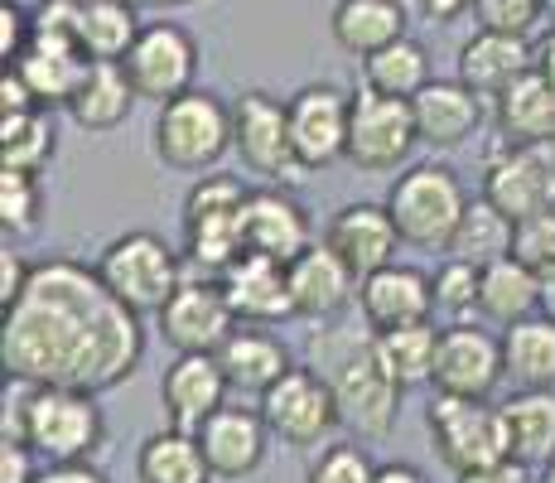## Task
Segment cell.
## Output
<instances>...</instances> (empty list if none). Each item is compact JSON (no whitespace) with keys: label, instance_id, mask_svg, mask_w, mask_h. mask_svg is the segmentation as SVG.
I'll list each match as a JSON object with an SVG mask.
<instances>
[{"label":"cell","instance_id":"6da1fadb","mask_svg":"<svg viewBox=\"0 0 555 483\" xmlns=\"http://www.w3.org/2000/svg\"><path fill=\"white\" fill-rule=\"evenodd\" d=\"M145 325L106 290L98 266L73 256L35 262L25 295L5 309L0 363L25 386L112 392L141 368Z\"/></svg>","mask_w":555,"mask_h":483},{"label":"cell","instance_id":"7a4b0ae2","mask_svg":"<svg viewBox=\"0 0 555 483\" xmlns=\"http://www.w3.org/2000/svg\"><path fill=\"white\" fill-rule=\"evenodd\" d=\"M309 368L334 386L338 416L358 440H387L397 431L405 386L382 368L372 329H344V325L314 329L309 334Z\"/></svg>","mask_w":555,"mask_h":483},{"label":"cell","instance_id":"3957f363","mask_svg":"<svg viewBox=\"0 0 555 483\" xmlns=\"http://www.w3.org/2000/svg\"><path fill=\"white\" fill-rule=\"evenodd\" d=\"M5 440H25L44 465H88L106 445V416L92 392L25 386V396L5 402Z\"/></svg>","mask_w":555,"mask_h":483},{"label":"cell","instance_id":"277c9868","mask_svg":"<svg viewBox=\"0 0 555 483\" xmlns=\"http://www.w3.org/2000/svg\"><path fill=\"white\" fill-rule=\"evenodd\" d=\"M468 203L474 199L464 193L459 175L450 165H435V160L430 165H411L387 189V213L397 223L401 242L421 246V252H450Z\"/></svg>","mask_w":555,"mask_h":483},{"label":"cell","instance_id":"5b68a950","mask_svg":"<svg viewBox=\"0 0 555 483\" xmlns=\"http://www.w3.org/2000/svg\"><path fill=\"white\" fill-rule=\"evenodd\" d=\"M98 276L126 309H135L145 319V315H159L175 300V290L184 285V262H179V252L159 232L135 228V232H121L102 252Z\"/></svg>","mask_w":555,"mask_h":483},{"label":"cell","instance_id":"8992f818","mask_svg":"<svg viewBox=\"0 0 555 483\" xmlns=\"http://www.w3.org/2000/svg\"><path fill=\"white\" fill-rule=\"evenodd\" d=\"M232 150V106L218 92H184L159 106L155 155L179 175H203Z\"/></svg>","mask_w":555,"mask_h":483},{"label":"cell","instance_id":"52a82bcc","mask_svg":"<svg viewBox=\"0 0 555 483\" xmlns=\"http://www.w3.org/2000/svg\"><path fill=\"white\" fill-rule=\"evenodd\" d=\"M425 425L435 435V449L440 459L454 469V479L474 474V469L503 465L512 459V440H507V421L503 406L493 402H474V396H444L435 392L430 411H425Z\"/></svg>","mask_w":555,"mask_h":483},{"label":"cell","instance_id":"ba28073f","mask_svg":"<svg viewBox=\"0 0 555 483\" xmlns=\"http://www.w3.org/2000/svg\"><path fill=\"white\" fill-rule=\"evenodd\" d=\"M256 411L266 416L271 435L291 449H314L334 435V425H344L334 402V386L319 378L314 368H291L271 392L256 402Z\"/></svg>","mask_w":555,"mask_h":483},{"label":"cell","instance_id":"9c48e42d","mask_svg":"<svg viewBox=\"0 0 555 483\" xmlns=\"http://www.w3.org/2000/svg\"><path fill=\"white\" fill-rule=\"evenodd\" d=\"M126 78L141 102H175V97L194 92V73H198V45L184 25L175 20H155L141 29V39L131 45V53L121 59Z\"/></svg>","mask_w":555,"mask_h":483},{"label":"cell","instance_id":"30bf717a","mask_svg":"<svg viewBox=\"0 0 555 483\" xmlns=\"http://www.w3.org/2000/svg\"><path fill=\"white\" fill-rule=\"evenodd\" d=\"M232 150L251 175L275 185H295L305 175L291 141V102H275L271 92H242V102L232 106Z\"/></svg>","mask_w":555,"mask_h":483},{"label":"cell","instance_id":"8fae6325","mask_svg":"<svg viewBox=\"0 0 555 483\" xmlns=\"http://www.w3.org/2000/svg\"><path fill=\"white\" fill-rule=\"evenodd\" d=\"M421 145L415 131V112L401 97H382L362 88L353 97V116H348V165L367 169V175H391L397 165L411 160Z\"/></svg>","mask_w":555,"mask_h":483},{"label":"cell","instance_id":"7c38bea8","mask_svg":"<svg viewBox=\"0 0 555 483\" xmlns=\"http://www.w3.org/2000/svg\"><path fill=\"white\" fill-rule=\"evenodd\" d=\"M503 378H507L503 334H493L483 325H468V319L440 329V353H435V378H430L435 392L488 402Z\"/></svg>","mask_w":555,"mask_h":483},{"label":"cell","instance_id":"4fadbf2b","mask_svg":"<svg viewBox=\"0 0 555 483\" xmlns=\"http://www.w3.org/2000/svg\"><path fill=\"white\" fill-rule=\"evenodd\" d=\"M483 199L512 223L555 213V169L541 145H498L483 165Z\"/></svg>","mask_w":555,"mask_h":483},{"label":"cell","instance_id":"5bb4252c","mask_svg":"<svg viewBox=\"0 0 555 483\" xmlns=\"http://www.w3.org/2000/svg\"><path fill=\"white\" fill-rule=\"evenodd\" d=\"M348 116L353 97L334 82H309L291 97V141L305 169H328L334 160H348Z\"/></svg>","mask_w":555,"mask_h":483},{"label":"cell","instance_id":"9a60e30c","mask_svg":"<svg viewBox=\"0 0 555 483\" xmlns=\"http://www.w3.org/2000/svg\"><path fill=\"white\" fill-rule=\"evenodd\" d=\"M155 319L175 353H218L242 325L218 281H184Z\"/></svg>","mask_w":555,"mask_h":483},{"label":"cell","instance_id":"2e32d148","mask_svg":"<svg viewBox=\"0 0 555 483\" xmlns=\"http://www.w3.org/2000/svg\"><path fill=\"white\" fill-rule=\"evenodd\" d=\"M358 309L362 325L372 334H387V329H405V325H430L435 315V281L421 266L391 262L382 271L362 276L358 281Z\"/></svg>","mask_w":555,"mask_h":483},{"label":"cell","instance_id":"e0dca14e","mask_svg":"<svg viewBox=\"0 0 555 483\" xmlns=\"http://www.w3.org/2000/svg\"><path fill=\"white\" fill-rule=\"evenodd\" d=\"M228 392L232 386H228L218 353H175V363L159 378V402H165L169 431L198 435V425L228 406Z\"/></svg>","mask_w":555,"mask_h":483},{"label":"cell","instance_id":"ac0fdd59","mask_svg":"<svg viewBox=\"0 0 555 483\" xmlns=\"http://www.w3.org/2000/svg\"><path fill=\"white\" fill-rule=\"evenodd\" d=\"M222 295H228L232 315L242 325H285L295 319V295H291V266L271 262V256L242 252L228 271L218 276Z\"/></svg>","mask_w":555,"mask_h":483},{"label":"cell","instance_id":"d6986e66","mask_svg":"<svg viewBox=\"0 0 555 483\" xmlns=\"http://www.w3.org/2000/svg\"><path fill=\"white\" fill-rule=\"evenodd\" d=\"M242 242L256 256H271V262L291 266L295 256H305L314 246V228H309V213L300 208L295 193L251 189L247 213H242Z\"/></svg>","mask_w":555,"mask_h":483},{"label":"cell","instance_id":"ffe728a7","mask_svg":"<svg viewBox=\"0 0 555 483\" xmlns=\"http://www.w3.org/2000/svg\"><path fill=\"white\" fill-rule=\"evenodd\" d=\"M198 445L212 479H247L261 469L266 445H271V425L251 406H222L198 425Z\"/></svg>","mask_w":555,"mask_h":483},{"label":"cell","instance_id":"44dd1931","mask_svg":"<svg viewBox=\"0 0 555 483\" xmlns=\"http://www.w3.org/2000/svg\"><path fill=\"white\" fill-rule=\"evenodd\" d=\"M324 242L344 256V266L362 281V276H372V271L397 262L401 232H397V223H391L387 203H348V208L334 213Z\"/></svg>","mask_w":555,"mask_h":483},{"label":"cell","instance_id":"7402d4cb","mask_svg":"<svg viewBox=\"0 0 555 483\" xmlns=\"http://www.w3.org/2000/svg\"><path fill=\"white\" fill-rule=\"evenodd\" d=\"M291 295L300 319H334L358 300V276L328 242H314L305 256L291 262Z\"/></svg>","mask_w":555,"mask_h":483},{"label":"cell","instance_id":"603a6c76","mask_svg":"<svg viewBox=\"0 0 555 483\" xmlns=\"http://www.w3.org/2000/svg\"><path fill=\"white\" fill-rule=\"evenodd\" d=\"M88 63L92 59L78 49V39L35 29L29 49L20 53V63H10V68L25 78V88L35 92L39 106H68L73 92H78V82H82V73H88Z\"/></svg>","mask_w":555,"mask_h":483},{"label":"cell","instance_id":"cb8c5ba5","mask_svg":"<svg viewBox=\"0 0 555 483\" xmlns=\"http://www.w3.org/2000/svg\"><path fill=\"white\" fill-rule=\"evenodd\" d=\"M531 68H537V49L517 35L478 29V35L459 49V82L478 97H503L512 82H521Z\"/></svg>","mask_w":555,"mask_h":483},{"label":"cell","instance_id":"d4e9b609","mask_svg":"<svg viewBox=\"0 0 555 483\" xmlns=\"http://www.w3.org/2000/svg\"><path fill=\"white\" fill-rule=\"evenodd\" d=\"M415 112V131H421V145L435 150H459L468 136L483 126V97L468 92L464 82H440L435 78L421 97H411Z\"/></svg>","mask_w":555,"mask_h":483},{"label":"cell","instance_id":"484cf974","mask_svg":"<svg viewBox=\"0 0 555 483\" xmlns=\"http://www.w3.org/2000/svg\"><path fill=\"white\" fill-rule=\"evenodd\" d=\"M218 363H222V372H228L232 392H247V396H266L285 372L295 368L291 348H285L275 334L256 329V325H247V329L237 325V334L218 348Z\"/></svg>","mask_w":555,"mask_h":483},{"label":"cell","instance_id":"4316f807","mask_svg":"<svg viewBox=\"0 0 555 483\" xmlns=\"http://www.w3.org/2000/svg\"><path fill=\"white\" fill-rule=\"evenodd\" d=\"M328 29H334V45L344 53L372 59V53L405 39V5L401 0H338Z\"/></svg>","mask_w":555,"mask_h":483},{"label":"cell","instance_id":"83f0119b","mask_svg":"<svg viewBox=\"0 0 555 483\" xmlns=\"http://www.w3.org/2000/svg\"><path fill=\"white\" fill-rule=\"evenodd\" d=\"M141 5H131V0H78L73 39L92 63H121L141 39Z\"/></svg>","mask_w":555,"mask_h":483},{"label":"cell","instance_id":"f1b7e54d","mask_svg":"<svg viewBox=\"0 0 555 483\" xmlns=\"http://www.w3.org/2000/svg\"><path fill=\"white\" fill-rule=\"evenodd\" d=\"M135 102H141V97H135L121 63H88V73H82L78 92H73V102H68V116L82 131L102 136V131H116V126L131 116Z\"/></svg>","mask_w":555,"mask_h":483},{"label":"cell","instance_id":"f546056e","mask_svg":"<svg viewBox=\"0 0 555 483\" xmlns=\"http://www.w3.org/2000/svg\"><path fill=\"white\" fill-rule=\"evenodd\" d=\"M498 131L507 145H546L555 141V88L537 68L498 97Z\"/></svg>","mask_w":555,"mask_h":483},{"label":"cell","instance_id":"4dcf8cb0","mask_svg":"<svg viewBox=\"0 0 555 483\" xmlns=\"http://www.w3.org/2000/svg\"><path fill=\"white\" fill-rule=\"evenodd\" d=\"M503 363H507V382L517 392L555 386V319L531 315L521 325L503 329Z\"/></svg>","mask_w":555,"mask_h":483},{"label":"cell","instance_id":"1f68e13d","mask_svg":"<svg viewBox=\"0 0 555 483\" xmlns=\"http://www.w3.org/2000/svg\"><path fill=\"white\" fill-rule=\"evenodd\" d=\"M512 459L527 469H546L555 459V386L546 392H512L503 406Z\"/></svg>","mask_w":555,"mask_h":483},{"label":"cell","instance_id":"d6a6232c","mask_svg":"<svg viewBox=\"0 0 555 483\" xmlns=\"http://www.w3.org/2000/svg\"><path fill=\"white\" fill-rule=\"evenodd\" d=\"M478 315L493 319V325H503V329L541 315V276L531 271V266H521L517 256L488 266L483 290H478Z\"/></svg>","mask_w":555,"mask_h":483},{"label":"cell","instance_id":"836d02e7","mask_svg":"<svg viewBox=\"0 0 555 483\" xmlns=\"http://www.w3.org/2000/svg\"><path fill=\"white\" fill-rule=\"evenodd\" d=\"M135 479L141 483H212V469L203 459L198 435L189 431H159L135 455Z\"/></svg>","mask_w":555,"mask_h":483},{"label":"cell","instance_id":"e575fe53","mask_svg":"<svg viewBox=\"0 0 555 483\" xmlns=\"http://www.w3.org/2000/svg\"><path fill=\"white\" fill-rule=\"evenodd\" d=\"M362 82H367L372 92L382 97H401V102H411V97H421L430 88V53H425L421 39H397V45H387L382 53H372V59H362Z\"/></svg>","mask_w":555,"mask_h":483},{"label":"cell","instance_id":"d590c367","mask_svg":"<svg viewBox=\"0 0 555 483\" xmlns=\"http://www.w3.org/2000/svg\"><path fill=\"white\" fill-rule=\"evenodd\" d=\"M512 238H517V223H512L507 213H498L488 199H474L464 213V223H459L454 242H450V256L488 271V266H498L512 256Z\"/></svg>","mask_w":555,"mask_h":483},{"label":"cell","instance_id":"8d00e7d4","mask_svg":"<svg viewBox=\"0 0 555 483\" xmlns=\"http://www.w3.org/2000/svg\"><path fill=\"white\" fill-rule=\"evenodd\" d=\"M435 353H440V329L435 325H405L377 334V358L401 386H421L435 378Z\"/></svg>","mask_w":555,"mask_h":483},{"label":"cell","instance_id":"74e56055","mask_svg":"<svg viewBox=\"0 0 555 483\" xmlns=\"http://www.w3.org/2000/svg\"><path fill=\"white\" fill-rule=\"evenodd\" d=\"M53 160V122L39 112L0 116V169H29L39 175Z\"/></svg>","mask_w":555,"mask_h":483},{"label":"cell","instance_id":"f35d334b","mask_svg":"<svg viewBox=\"0 0 555 483\" xmlns=\"http://www.w3.org/2000/svg\"><path fill=\"white\" fill-rule=\"evenodd\" d=\"M44 218V185L29 169H0V228L10 238H29Z\"/></svg>","mask_w":555,"mask_h":483},{"label":"cell","instance_id":"ab89813d","mask_svg":"<svg viewBox=\"0 0 555 483\" xmlns=\"http://www.w3.org/2000/svg\"><path fill=\"white\" fill-rule=\"evenodd\" d=\"M430 281H435V309L450 315V325H464V319L478 309V290H483V271H478V266L450 256Z\"/></svg>","mask_w":555,"mask_h":483},{"label":"cell","instance_id":"60d3db41","mask_svg":"<svg viewBox=\"0 0 555 483\" xmlns=\"http://www.w3.org/2000/svg\"><path fill=\"white\" fill-rule=\"evenodd\" d=\"M251 199V189H242V179L232 175H198V185L184 199V228L189 223H208V218H232L242 213Z\"/></svg>","mask_w":555,"mask_h":483},{"label":"cell","instance_id":"b9f144b4","mask_svg":"<svg viewBox=\"0 0 555 483\" xmlns=\"http://www.w3.org/2000/svg\"><path fill=\"white\" fill-rule=\"evenodd\" d=\"M546 10H551L546 0H478V5H474V20H478V29L527 39L531 29L546 20Z\"/></svg>","mask_w":555,"mask_h":483},{"label":"cell","instance_id":"7bdbcfd3","mask_svg":"<svg viewBox=\"0 0 555 483\" xmlns=\"http://www.w3.org/2000/svg\"><path fill=\"white\" fill-rule=\"evenodd\" d=\"M309 483H377V465L362 445H328L309 465Z\"/></svg>","mask_w":555,"mask_h":483},{"label":"cell","instance_id":"ee69618b","mask_svg":"<svg viewBox=\"0 0 555 483\" xmlns=\"http://www.w3.org/2000/svg\"><path fill=\"white\" fill-rule=\"evenodd\" d=\"M512 256L531 271H551L555 266V213H537V218L517 223V238H512Z\"/></svg>","mask_w":555,"mask_h":483},{"label":"cell","instance_id":"f6af8a7d","mask_svg":"<svg viewBox=\"0 0 555 483\" xmlns=\"http://www.w3.org/2000/svg\"><path fill=\"white\" fill-rule=\"evenodd\" d=\"M29 39H35V15L25 5H15V0H0V59H5V68L20 63Z\"/></svg>","mask_w":555,"mask_h":483},{"label":"cell","instance_id":"bcb514c9","mask_svg":"<svg viewBox=\"0 0 555 483\" xmlns=\"http://www.w3.org/2000/svg\"><path fill=\"white\" fill-rule=\"evenodd\" d=\"M44 459L25 445V440H0V483H35L44 474Z\"/></svg>","mask_w":555,"mask_h":483},{"label":"cell","instance_id":"7dc6e473","mask_svg":"<svg viewBox=\"0 0 555 483\" xmlns=\"http://www.w3.org/2000/svg\"><path fill=\"white\" fill-rule=\"evenodd\" d=\"M29 276H35V266L25 262L20 252H0V309H10L20 295H25V285H29Z\"/></svg>","mask_w":555,"mask_h":483},{"label":"cell","instance_id":"c3c4849f","mask_svg":"<svg viewBox=\"0 0 555 483\" xmlns=\"http://www.w3.org/2000/svg\"><path fill=\"white\" fill-rule=\"evenodd\" d=\"M20 112H39V102L25 88V78L15 68H5L0 73V116H20Z\"/></svg>","mask_w":555,"mask_h":483},{"label":"cell","instance_id":"681fc988","mask_svg":"<svg viewBox=\"0 0 555 483\" xmlns=\"http://www.w3.org/2000/svg\"><path fill=\"white\" fill-rule=\"evenodd\" d=\"M459 483H537L527 465H517V459H503V465H488V469H474V474H464Z\"/></svg>","mask_w":555,"mask_h":483},{"label":"cell","instance_id":"f907efd6","mask_svg":"<svg viewBox=\"0 0 555 483\" xmlns=\"http://www.w3.org/2000/svg\"><path fill=\"white\" fill-rule=\"evenodd\" d=\"M35 483H106V474L92 465H44V474Z\"/></svg>","mask_w":555,"mask_h":483},{"label":"cell","instance_id":"816d5d0a","mask_svg":"<svg viewBox=\"0 0 555 483\" xmlns=\"http://www.w3.org/2000/svg\"><path fill=\"white\" fill-rule=\"evenodd\" d=\"M478 0H421V10L430 20H440V25H450V20H459L464 15V10H474Z\"/></svg>","mask_w":555,"mask_h":483},{"label":"cell","instance_id":"f5cc1de1","mask_svg":"<svg viewBox=\"0 0 555 483\" xmlns=\"http://www.w3.org/2000/svg\"><path fill=\"white\" fill-rule=\"evenodd\" d=\"M377 483H425V474L405 459H391V465H377Z\"/></svg>","mask_w":555,"mask_h":483},{"label":"cell","instance_id":"db71d44e","mask_svg":"<svg viewBox=\"0 0 555 483\" xmlns=\"http://www.w3.org/2000/svg\"><path fill=\"white\" fill-rule=\"evenodd\" d=\"M537 73H541V78H546L551 88H555V29H551V35L537 45Z\"/></svg>","mask_w":555,"mask_h":483},{"label":"cell","instance_id":"11a10c76","mask_svg":"<svg viewBox=\"0 0 555 483\" xmlns=\"http://www.w3.org/2000/svg\"><path fill=\"white\" fill-rule=\"evenodd\" d=\"M541 315L555 319V266L551 271H541Z\"/></svg>","mask_w":555,"mask_h":483},{"label":"cell","instance_id":"9f6ffc18","mask_svg":"<svg viewBox=\"0 0 555 483\" xmlns=\"http://www.w3.org/2000/svg\"><path fill=\"white\" fill-rule=\"evenodd\" d=\"M141 10H175V5H194V0H131Z\"/></svg>","mask_w":555,"mask_h":483},{"label":"cell","instance_id":"6f0895ef","mask_svg":"<svg viewBox=\"0 0 555 483\" xmlns=\"http://www.w3.org/2000/svg\"><path fill=\"white\" fill-rule=\"evenodd\" d=\"M537 483H555V459H551L546 469H537Z\"/></svg>","mask_w":555,"mask_h":483},{"label":"cell","instance_id":"680465c9","mask_svg":"<svg viewBox=\"0 0 555 483\" xmlns=\"http://www.w3.org/2000/svg\"><path fill=\"white\" fill-rule=\"evenodd\" d=\"M541 155H546V160H551V169H555V141H546V145H541Z\"/></svg>","mask_w":555,"mask_h":483},{"label":"cell","instance_id":"91938a15","mask_svg":"<svg viewBox=\"0 0 555 483\" xmlns=\"http://www.w3.org/2000/svg\"><path fill=\"white\" fill-rule=\"evenodd\" d=\"M546 5H551V15H555V0H546Z\"/></svg>","mask_w":555,"mask_h":483}]
</instances>
